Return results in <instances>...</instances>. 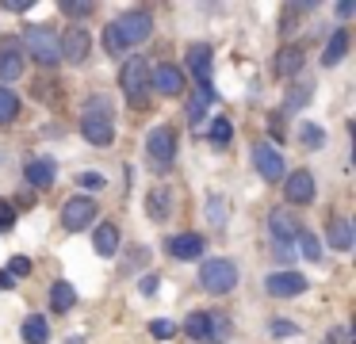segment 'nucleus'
Masks as SVG:
<instances>
[{
	"mask_svg": "<svg viewBox=\"0 0 356 344\" xmlns=\"http://www.w3.org/2000/svg\"><path fill=\"white\" fill-rule=\"evenodd\" d=\"M119 88H123L131 107H146L149 104V65L146 58H127L123 73H119Z\"/></svg>",
	"mask_w": 356,
	"mask_h": 344,
	"instance_id": "obj_4",
	"label": "nucleus"
},
{
	"mask_svg": "<svg viewBox=\"0 0 356 344\" xmlns=\"http://www.w3.org/2000/svg\"><path fill=\"white\" fill-rule=\"evenodd\" d=\"M253 168L268 183H280L287 176V165H284V157H280V149L272 142H253Z\"/></svg>",
	"mask_w": 356,
	"mask_h": 344,
	"instance_id": "obj_9",
	"label": "nucleus"
},
{
	"mask_svg": "<svg viewBox=\"0 0 356 344\" xmlns=\"http://www.w3.org/2000/svg\"><path fill=\"white\" fill-rule=\"evenodd\" d=\"M146 214L154 222H165L172 214V188H169V183H161V188H154L146 195Z\"/></svg>",
	"mask_w": 356,
	"mask_h": 344,
	"instance_id": "obj_20",
	"label": "nucleus"
},
{
	"mask_svg": "<svg viewBox=\"0 0 356 344\" xmlns=\"http://www.w3.org/2000/svg\"><path fill=\"white\" fill-rule=\"evenodd\" d=\"M284 199L291 206H307V203H314V176L307 172V168H295L291 176H284Z\"/></svg>",
	"mask_w": 356,
	"mask_h": 344,
	"instance_id": "obj_12",
	"label": "nucleus"
},
{
	"mask_svg": "<svg viewBox=\"0 0 356 344\" xmlns=\"http://www.w3.org/2000/svg\"><path fill=\"white\" fill-rule=\"evenodd\" d=\"M268 329H272V336H276V341H287V336L299 333V325H295V321H287V318H276Z\"/></svg>",
	"mask_w": 356,
	"mask_h": 344,
	"instance_id": "obj_34",
	"label": "nucleus"
},
{
	"mask_svg": "<svg viewBox=\"0 0 356 344\" xmlns=\"http://www.w3.org/2000/svg\"><path fill=\"white\" fill-rule=\"evenodd\" d=\"M146 157L154 161L157 168H169L177 161V130L172 126H154L146 134Z\"/></svg>",
	"mask_w": 356,
	"mask_h": 344,
	"instance_id": "obj_7",
	"label": "nucleus"
},
{
	"mask_svg": "<svg viewBox=\"0 0 356 344\" xmlns=\"http://www.w3.org/2000/svg\"><path fill=\"white\" fill-rule=\"evenodd\" d=\"M348 54V31L345 27H337L330 38H325V50H322V65L325 69H333V65H341V58Z\"/></svg>",
	"mask_w": 356,
	"mask_h": 344,
	"instance_id": "obj_22",
	"label": "nucleus"
},
{
	"mask_svg": "<svg viewBox=\"0 0 356 344\" xmlns=\"http://www.w3.org/2000/svg\"><path fill=\"white\" fill-rule=\"evenodd\" d=\"M81 134L92 145H111L115 142V115L111 111H85L81 115Z\"/></svg>",
	"mask_w": 356,
	"mask_h": 344,
	"instance_id": "obj_10",
	"label": "nucleus"
},
{
	"mask_svg": "<svg viewBox=\"0 0 356 344\" xmlns=\"http://www.w3.org/2000/svg\"><path fill=\"white\" fill-rule=\"evenodd\" d=\"M19 115V96L12 88H4V84H0V126H4V122H12Z\"/></svg>",
	"mask_w": 356,
	"mask_h": 344,
	"instance_id": "obj_29",
	"label": "nucleus"
},
{
	"mask_svg": "<svg viewBox=\"0 0 356 344\" xmlns=\"http://www.w3.org/2000/svg\"><path fill=\"white\" fill-rule=\"evenodd\" d=\"M299 142L307 145V149H322V145H325V130L314 126V122H299Z\"/></svg>",
	"mask_w": 356,
	"mask_h": 344,
	"instance_id": "obj_30",
	"label": "nucleus"
},
{
	"mask_svg": "<svg viewBox=\"0 0 356 344\" xmlns=\"http://www.w3.org/2000/svg\"><path fill=\"white\" fill-rule=\"evenodd\" d=\"M207 218H211L215 229L226 226V199L222 195H207Z\"/></svg>",
	"mask_w": 356,
	"mask_h": 344,
	"instance_id": "obj_31",
	"label": "nucleus"
},
{
	"mask_svg": "<svg viewBox=\"0 0 356 344\" xmlns=\"http://www.w3.org/2000/svg\"><path fill=\"white\" fill-rule=\"evenodd\" d=\"M27 69V54L19 46V38H4L0 42V81H19Z\"/></svg>",
	"mask_w": 356,
	"mask_h": 344,
	"instance_id": "obj_14",
	"label": "nucleus"
},
{
	"mask_svg": "<svg viewBox=\"0 0 356 344\" xmlns=\"http://www.w3.org/2000/svg\"><path fill=\"white\" fill-rule=\"evenodd\" d=\"M92 249L100 252V256H115V252H119V229L111 226V222H104V226H96Z\"/></svg>",
	"mask_w": 356,
	"mask_h": 344,
	"instance_id": "obj_25",
	"label": "nucleus"
},
{
	"mask_svg": "<svg viewBox=\"0 0 356 344\" xmlns=\"http://www.w3.org/2000/svg\"><path fill=\"white\" fill-rule=\"evenodd\" d=\"M211 104H215V88L207 84H195L192 99H188V122H192V130H203V119H207Z\"/></svg>",
	"mask_w": 356,
	"mask_h": 344,
	"instance_id": "obj_18",
	"label": "nucleus"
},
{
	"mask_svg": "<svg viewBox=\"0 0 356 344\" xmlns=\"http://www.w3.org/2000/svg\"><path fill=\"white\" fill-rule=\"evenodd\" d=\"M54 176H58V165L50 157H35V161H27V168H24V180L31 183L35 191L50 188V183H54Z\"/></svg>",
	"mask_w": 356,
	"mask_h": 344,
	"instance_id": "obj_19",
	"label": "nucleus"
},
{
	"mask_svg": "<svg viewBox=\"0 0 356 344\" xmlns=\"http://www.w3.org/2000/svg\"><path fill=\"white\" fill-rule=\"evenodd\" d=\"M77 183H81V188H85V191H100V188H104V183H108V180H104L100 172H81V176H77Z\"/></svg>",
	"mask_w": 356,
	"mask_h": 344,
	"instance_id": "obj_37",
	"label": "nucleus"
},
{
	"mask_svg": "<svg viewBox=\"0 0 356 344\" xmlns=\"http://www.w3.org/2000/svg\"><path fill=\"white\" fill-rule=\"evenodd\" d=\"M73 306H77V290H73V283H65V279L50 283V310H54V313H70Z\"/></svg>",
	"mask_w": 356,
	"mask_h": 344,
	"instance_id": "obj_23",
	"label": "nucleus"
},
{
	"mask_svg": "<svg viewBox=\"0 0 356 344\" xmlns=\"http://www.w3.org/2000/svg\"><path fill=\"white\" fill-rule=\"evenodd\" d=\"M12 222H16V206L8 199H0V229H12Z\"/></svg>",
	"mask_w": 356,
	"mask_h": 344,
	"instance_id": "obj_38",
	"label": "nucleus"
},
{
	"mask_svg": "<svg viewBox=\"0 0 356 344\" xmlns=\"http://www.w3.org/2000/svg\"><path fill=\"white\" fill-rule=\"evenodd\" d=\"M184 333L200 344H226L234 333L230 318L226 313H211V310H195L184 318Z\"/></svg>",
	"mask_w": 356,
	"mask_h": 344,
	"instance_id": "obj_2",
	"label": "nucleus"
},
{
	"mask_svg": "<svg viewBox=\"0 0 356 344\" xmlns=\"http://www.w3.org/2000/svg\"><path fill=\"white\" fill-rule=\"evenodd\" d=\"M4 272H8L12 279H16V275H19V279H24V275H31V256H12Z\"/></svg>",
	"mask_w": 356,
	"mask_h": 344,
	"instance_id": "obj_35",
	"label": "nucleus"
},
{
	"mask_svg": "<svg viewBox=\"0 0 356 344\" xmlns=\"http://www.w3.org/2000/svg\"><path fill=\"white\" fill-rule=\"evenodd\" d=\"M295 245H299V252L310 260V264H318V260H322V241H318V237L310 234V229H299V237H295Z\"/></svg>",
	"mask_w": 356,
	"mask_h": 344,
	"instance_id": "obj_28",
	"label": "nucleus"
},
{
	"mask_svg": "<svg viewBox=\"0 0 356 344\" xmlns=\"http://www.w3.org/2000/svg\"><path fill=\"white\" fill-rule=\"evenodd\" d=\"M58 50H62V61L81 65V61L88 58V50H92V35H88V27H81V23L65 27V35L58 38Z\"/></svg>",
	"mask_w": 356,
	"mask_h": 344,
	"instance_id": "obj_11",
	"label": "nucleus"
},
{
	"mask_svg": "<svg viewBox=\"0 0 356 344\" xmlns=\"http://www.w3.org/2000/svg\"><path fill=\"white\" fill-rule=\"evenodd\" d=\"M62 12H65V15H81V19H85V15H92V12H96V4H77V0H62Z\"/></svg>",
	"mask_w": 356,
	"mask_h": 344,
	"instance_id": "obj_36",
	"label": "nucleus"
},
{
	"mask_svg": "<svg viewBox=\"0 0 356 344\" xmlns=\"http://www.w3.org/2000/svg\"><path fill=\"white\" fill-rule=\"evenodd\" d=\"M325 241H330V249L348 252L353 241H356V234H353V226H348L345 218H330V226H325Z\"/></svg>",
	"mask_w": 356,
	"mask_h": 344,
	"instance_id": "obj_21",
	"label": "nucleus"
},
{
	"mask_svg": "<svg viewBox=\"0 0 356 344\" xmlns=\"http://www.w3.org/2000/svg\"><path fill=\"white\" fill-rule=\"evenodd\" d=\"M24 341L27 344H47L50 341V321L42 318V313H31V318L24 321Z\"/></svg>",
	"mask_w": 356,
	"mask_h": 344,
	"instance_id": "obj_27",
	"label": "nucleus"
},
{
	"mask_svg": "<svg viewBox=\"0 0 356 344\" xmlns=\"http://www.w3.org/2000/svg\"><path fill=\"white\" fill-rule=\"evenodd\" d=\"M138 287H142V295H154V290H157V275H146Z\"/></svg>",
	"mask_w": 356,
	"mask_h": 344,
	"instance_id": "obj_39",
	"label": "nucleus"
},
{
	"mask_svg": "<svg viewBox=\"0 0 356 344\" xmlns=\"http://www.w3.org/2000/svg\"><path fill=\"white\" fill-rule=\"evenodd\" d=\"M24 54L31 61H39V65H58L62 61V50H58V35L50 23H31V27L24 31Z\"/></svg>",
	"mask_w": 356,
	"mask_h": 344,
	"instance_id": "obj_3",
	"label": "nucleus"
},
{
	"mask_svg": "<svg viewBox=\"0 0 356 344\" xmlns=\"http://www.w3.org/2000/svg\"><path fill=\"white\" fill-rule=\"evenodd\" d=\"M149 35H154V15L146 8H131L104 27V50H108V58H123L131 46H142Z\"/></svg>",
	"mask_w": 356,
	"mask_h": 344,
	"instance_id": "obj_1",
	"label": "nucleus"
},
{
	"mask_svg": "<svg viewBox=\"0 0 356 344\" xmlns=\"http://www.w3.org/2000/svg\"><path fill=\"white\" fill-rule=\"evenodd\" d=\"M12 283H16V279H12V275H8V272H4V268H0V287L8 290V287H12Z\"/></svg>",
	"mask_w": 356,
	"mask_h": 344,
	"instance_id": "obj_42",
	"label": "nucleus"
},
{
	"mask_svg": "<svg viewBox=\"0 0 356 344\" xmlns=\"http://www.w3.org/2000/svg\"><path fill=\"white\" fill-rule=\"evenodd\" d=\"M353 12H356V4H353V0H345V4H337V15H341V19H348Z\"/></svg>",
	"mask_w": 356,
	"mask_h": 344,
	"instance_id": "obj_40",
	"label": "nucleus"
},
{
	"mask_svg": "<svg viewBox=\"0 0 356 344\" xmlns=\"http://www.w3.org/2000/svg\"><path fill=\"white\" fill-rule=\"evenodd\" d=\"M4 8H8V12H31V0H19V4H4Z\"/></svg>",
	"mask_w": 356,
	"mask_h": 344,
	"instance_id": "obj_41",
	"label": "nucleus"
},
{
	"mask_svg": "<svg viewBox=\"0 0 356 344\" xmlns=\"http://www.w3.org/2000/svg\"><path fill=\"white\" fill-rule=\"evenodd\" d=\"M310 283H307V275L302 272H272V275H264V290H268L272 298H295V295H302Z\"/></svg>",
	"mask_w": 356,
	"mask_h": 344,
	"instance_id": "obj_13",
	"label": "nucleus"
},
{
	"mask_svg": "<svg viewBox=\"0 0 356 344\" xmlns=\"http://www.w3.org/2000/svg\"><path fill=\"white\" fill-rule=\"evenodd\" d=\"M149 88H157L161 96H180V92H184V69L172 65V61L154 65L149 69Z\"/></svg>",
	"mask_w": 356,
	"mask_h": 344,
	"instance_id": "obj_15",
	"label": "nucleus"
},
{
	"mask_svg": "<svg viewBox=\"0 0 356 344\" xmlns=\"http://www.w3.org/2000/svg\"><path fill=\"white\" fill-rule=\"evenodd\" d=\"M299 69H302V46H284V50L276 54V73L284 76V81H291Z\"/></svg>",
	"mask_w": 356,
	"mask_h": 344,
	"instance_id": "obj_24",
	"label": "nucleus"
},
{
	"mask_svg": "<svg viewBox=\"0 0 356 344\" xmlns=\"http://www.w3.org/2000/svg\"><path fill=\"white\" fill-rule=\"evenodd\" d=\"M96 199L92 195H73V199H65V206H62V226L70 229V234H81V229H88L96 222Z\"/></svg>",
	"mask_w": 356,
	"mask_h": 344,
	"instance_id": "obj_8",
	"label": "nucleus"
},
{
	"mask_svg": "<svg viewBox=\"0 0 356 344\" xmlns=\"http://www.w3.org/2000/svg\"><path fill=\"white\" fill-rule=\"evenodd\" d=\"M149 333H154L157 341H172V336L180 333V325H177V321H169V318H154V321H149Z\"/></svg>",
	"mask_w": 356,
	"mask_h": 344,
	"instance_id": "obj_32",
	"label": "nucleus"
},
{
	"mask_svg": "<svg viewBox=\"0 0 356 344\" xmlns=\"http://www.w3.org/2000/svg\"><path fill=\"white\" fill-rule=\"evenodd\" d=\"M203 249H207L203 234H172V237H165V252H169L172 260H200Z\"/></svg>",
	"mask_w": 356,
	"mask_h": 344,
	"instance_id": "obj_16",
	"label": "nucleus"
},
{
	"mask_svg": "<svg viewBox=\"0 0 356 344\" xmlns=\"http://www.w3.org/2000/svg\"><path fill=\"white\" fill-rule=\"evenodd\" d=\"M299 222H295V211H287V206H276V211L268 214V237L272 245H276L280 256H291L295 252V237H299Z\"/></svg>",
	"mask_w": 356,
	"mask_h": 344,
	"instance_id": "obj_6",
	"label": "nucleus"
},
{
	"mask_svg": "<svg viewBox=\"0 0 356 344\" xmlns=\"http://www.w3.org/2000/svg\"><path fill=\"white\" fill-rule=\"evenodd\" d=\"M207 142L215 145V149H226V145L234 142V122H230V119H222V115H218V119H211V126H207Z\"/></svg>",
	"mask_w": 356,
	"mask_h": 344,
	"instance_id": "obj_26",
	"label": "nucleus"
},
{
	"mask_svg": "<svg viewBox=\"0 0 356 344\" xmlns=\"http://www.w3.org/2000/svg\"><path fill=\"white\" fill-rule=\"evenodd\" d=\"M200 287L207 295H230L238 287V264L226 256H207L200 268Z\"/></svg>",
	"mask_w": 356,
	"mask_h": 344,
	"instance_id": "obj_5",
	"label": "nucleus"
},
{
	"mask_svg": "<svg viewBox=\"0 0 356 344\" xmlns=\"http://www.w3.org/2000/svg\"><path fill=\"white\" fill-rule=\"evenodd\" d=\"M211 65H215V58H211V46H207V42H192V46H188L184 69H188V73H192L200 84L211 81Z\"/></svg>",
	"mask_w": 356,
	"mask_h": 344,
	"instance_id": "obj_17",
	"label": "nucleus"
},
{
	"mask_svg": "<svg viewBox=\"0 0 356 344\" xmlns=\"http://www.w3.org/2000/svg\"><path fill=\"white\" fill-rule=\"evenodd\" d=\"M307 104H310V84L299 81L291 92H287V107H291V111H299V107H307Z\"/></svg>",
	"mask_w": 356,
	"mask_h": 344,
	"instance_id": "obj_33",
	"label": "nucleus"
}]
</instances>
